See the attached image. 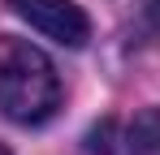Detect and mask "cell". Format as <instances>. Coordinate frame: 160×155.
I'll use <instances>...</instances> for the list:
<instances>
[{
	"label": "cell",
	"instance_id": "3957f363",
	"mask_svg": "<svg viewBox=\"0 0 160 155\" xmlns=\"http://www.w3.org/2000/svg\"><path fill=\"white\" fill-rule=\"evenodd\" d=\"M130 155H160V108L143 112L130 129Z\"/></svg>",
	"mask_w": 160,
	"mask_h": 155
},
{
	"label": "cell",
	"instance_id": "277c9868",
	"mask_svg": "<svg viewBox=\"0 0 160 155\" xmlns=\"http://www.w3.org/2000/svg\"><path fill=\"white\" fill-rule=\"evenodd\" d=\"M0 155H9V151H0Z\"/></svg>",
	"mask_w": 160,
	"mask_h": 155
},
{
	"label": "cell",
	"instance_id": "6da1fadb",
	"mask_svg": "<svg viewBox=\"0 0 160 155\" xmlns=\"http://www.w3.org/2000/svg\"><path fill=\"white\" fill-rule=\"evenodd\" d=\"M61 108V78L52 60L26 39H0V112L18 125H43Z\"/></svg>",
	"mask_w": 160,
	"mask_h": 155
},
{
	"label": "cell",
	"instance_id": "7a4b0ae2",
	"mask_svg": "<svg viewBox=\"0 0 160 155\" xmlns=\"http://www.w3.org/2000/svg\"><path fill=\"white\" fill-rule=\"evenodd\" d=\"M9 9L30 30H39L43 39H52L61 48H82L91 39V22L74 0H9Z\"/></svg>",
	"mask_w": 160,
	"mask_h": 155
}]
</instances>
